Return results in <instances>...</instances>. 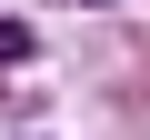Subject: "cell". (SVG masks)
Masks as SVG:
<instances>
[{
    "mask_svg": "<svg viewBox=\"0 0 150 140\" xmlns=\"http://www.w3.org/2000/svg\"><path fill=\"white\" fill-rule=\"evenodd\" d=\"M0 60H30V30L20 20H0Z\"/></svg>",
    "mask_w": 150,
    "mask_h": 140,
    "instance_id": "1",
    "label": "cell"
}]
</instances>
